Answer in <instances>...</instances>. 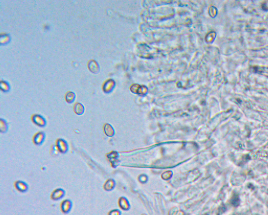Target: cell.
<instances>
[{"label":"cell","instance_id":"6da1fadb","mask_svg":"<svg viewBox=\"0 0 268 215\" xmlns=\"http://www.w3.org/2000/svg\"><path fill=\"white\" fill-rule=\"evenodd\" d=\"M56 148L59 152L65 154L68 151V144L67 141L63 138H59L56 141Z\"/></svg>","mask_w":268,"mask_h":215},{"label":"cell","instance_id":"7a4b0ae2","mask_svg":"<svg viewBox=\"0 0 268 215\" xmlns=\"http://www.w3.org/2000/svg\"><path fill=\"white\" fill-rule=\"evenodd\" d=\"M32 122L40 127H44L46 125V121L44 117L39 114H35L32 117Z\"/></svg>","mask_w":268,"mask_h":215},{"label":"cell","instance_id":"3957f363","mask_svg":"<svg viewBox=\"0 0 268 215\" xmlns=\"http://www.w3.org/2000/svg\"><path fill=\"white\" fill-rule=\"evenodd\" d=\"M46 135L44 132L39 131L36 133L33 137V143L37 146H40L44 142Z\"/></svg>","mask_w":268,"mask_h":215},{"label":"cell","instance_id":"277c9868","mask_svg":"<svg viewBox=\"0 0 268 215\" xmlns=\"http://www.w3.org/2000/svg\"><path fill=\"white\" fill-rule=\"evenodd\" d=\"M65 192L64 189H57L53 191L51 194V198L53 201H58L62 199L65 196Z\"/></svg>","mask_w":268,"mask_h":215},{"label":"cell","instance_id":"5b68a950","mask_svg":"<svg viewBox=\"0 0 268 215\" xmlns=\"http://www.w3.org/2000/svg\"><path fill=\"white\" fill-rule=\"evenodd\" d=\"M72 207V203L70 199H65L61 204L60 208L63 213H68Z\"/></svg>","mask_w":268,"mask_h":215},{"label":"cell","instance_id":"8992f818","mask_svg":"<svg viewBox=\"0 0 268 215\" xmlns=\"http://www.w3.org/2000/svg\"><path fill=\"white\" fill-rule=\"evenodd\" d=\"M14 185L16 189L21 193H25L28 191V185L24 181L20 180L17 181L15 182Z\"/></svg>","mask_w":268,"mask_h":215},{"label":"cell","instance_id":"52a82bcc","mask_svg":"<svg viewBox=\"0 0 268 215\" xmlns=\"http://www.w3.org/2000/svg\"><path fill=\"white\" fill-rule=\"evenodd\" d=\"M88 68L92 72L97 73L99 72V66L98 63L95 60H91L88 63Z\"/></svg>","mask_w":268,"mask_h":215},{"label":"cell","instance_id":"ba28073f","mask_svg":"<svg viewBox=\"0 0 268 215\" xmlns=\"http://www.w3.org/2000/svg\"><path fill=\"white\" fill-rule=\"evenodd\" d=\"M103 131L105 135L108 137H112L114 135V130L111 125L105 124L103 127Z\"/></svg>","mask_w":268,"mask_h":215},{"label":"cell","instance_id":"9c48e42d","mask_svg":"<svg viewBox=\"0 0 268 215\" xmlns=\"http://www.w3.org/2000/svg\"><path fill=\"white\" fill-rule=\"evenodd\" d=\"M73 110L75 113L77 115H82L85 112V107L82 104L80 103H77L75 104L73 107Z\"/></svg>","mask_w":268,"mask_h":215},{"label":"cell","instance_id":"30bf717a","mask_svg":"<svg viewBox=\"0 0 268 215\" xmlns=\"http://www.w3.org/2000/svg\"><path fill=\"white\" fill-rule=\"evenodd\" d=\"M114 186H115L114 181H113V180L109 179L106 181L103 187H104V189L106 191H109L113 189Z\"/></svg>","mask_w":268,"mask_h":215},{"label":"cell","instance_id":"8fae6325","mask_svg":"<svg viewBox=\"0 0 268 215\" xmlns=\"http://www.w3.org/2000/svg\"><path fill=\"white\" fill-rule=\"evenodd\" d=\"M75 93L72 92H70V91L68 92L65 95L66 101L68 103H71L75 101Z\"/></svg>","mask_w":268,"mask_h":215},{"label":"cell","instance_id":"7c38bea8","mask_svg":"<svg viewBox=\"0 0 268 215\" xmlns=\"http://www.w3.org/2000/svg\"><path fill=\"white\" fill-rule=\"evenodd\" d=\"M8 130V125L6 121L1 119H0V131L1 133H5Z\"/></svg>","mask_w":268,"mask_h":215},{"label":"cell","instance_id":"4fadbf2b","mask_svg":"<svg viewBox=\"0 0 268 215\" xmlns=\"http://www.w3.org/2000/svg\"><path fill=\"white\" fill-rule=\"evenodd\" d=\"M1 88L2 91H3L4 92H6V91L9 90L10 86H9L8 83L6 82L5 81H1Z\"/></svg>","mask_w":268,"mask_h":215},{"label":"cell","instance_id":"5bb4252c","mask_svg":"<svg viewBox=\"0 0 268 215\" xmlns=\"http://www.w3.org/2000/svg\"><path fill=\"white\" fill-rule=\"evenodd\" d=\"M119 211L117 210H114L109 212V215H119Z\"/></svg>","mask_w":268,"mask_h":215}]
</instances>
